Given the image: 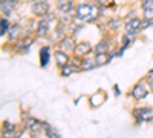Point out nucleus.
<instances>
[{"label": "nucleus", "instance_id": "nucleus-9", "mask_svg": "<svg viewBox=\"0 0 153 138\" xmlns=\"http://www.w3.org/2000/svg\"><path fill=\"white\" fill-rule=\"evenodd\" d=\"M92 51H94V48H92V45L89 42H80V43H76L74 54H75V57H81L83 58V57L89 55Z\"/></svg>", "mask_w": 153, "mask_h": 138}, {"label": "nucleus", "instance_id": "nucleus-11", "mask_svg": "<svg viewBox=\"0 0 153 138\" xmlns=\"http://www.w3.org/2000/svg\"><path fill=\"white\" fill-rule=\"evenodd\" d=\"M16 6H17V0H2L0 11H2L3 17H9L11 12L16 9Z\"/></svg>", "mask_w": 153, "mask_h": 138}, {"label": "nucleus", "instance_id": "nucleus-20", "mask_svg": "<svg viewBox=\"0 0 153 138\" xmlns=\"http://www.w3.org/2000/svg\"><path fill=\"white\" fill-rule=\"evenodd\" d=\"M20 131H2V138H19Z\"/></svg>", "mask_w": 153, "mask_h": 138}, {"label": "nucleus", "instance_id": "nucleus-2", "mask_svg": "<svg viewBox=\"0 0 153 138\" xmlns=\"http://www.w3.org/2000/svg\"><path fill=\"white\" fill-rule=\"evenodd\" d=\"M132 117L135 120V124L139 126L143 123H152L153 121V107L150 106H138L132 109Z\"/></svg>", "mask_w": 153, "mask_h": 138}, {"label": "nucleus", "instance_id": "nucleus-14", "mask_svg": "<svg viewBox=\"0 0 153 138\" xmlns=\"http://www.w3.org/2000/svg\"><path fill=\"white\" fill-rule=\"evenodd\" d=\"M115 55L113 54H109V52H103V54H95V63H97V68H101L107 65L109 61L113 58Z\"/></svg>", "mask_w": 153, "mask_h": 138}, {"label": "nucleus", "instance_id": "nucleus-4", "mask_svg": "<svg viewBox=\"0 0 153 138\" xmlns=\"http://www.w3.org/2000/svg\"><path fill=\"white\" fill-rule=\"evenodd\" d=\"M141 20L143 19H138V17H135V19H130V20H127L126 22V25H124V28H126V34L130 37V39H135V37L139 34V31H141Z\"/></svg>", "mask_w": 153, "mask_h": 138}, {"label": "nucleus", "instance_id": "nucleus-22", "mask_svg": "<svg viewBox=\"0 0 153 138\" xmlns=\"http://www.w3.org/2000/svg\"><path fill=\"white\" fill-rule=\"evenodd\" d=\"M120 25H121V22H120V20H115V19L109 20V26H110V28H113V29H118V28H120Z\"/></svg>", "mask_w": 153, "mask_h": 138}, {"label": "nucleus", "instance_id": "nucleus-1", "mask_svg": "<svg viewBox=\"0 0 153 138\" xmlns=\"http://www.w3.org/2000/svg\"><path fill=\"white\" fill-rule=\"evenodd\" d=\"M106 6H92L91 3H80L75 8V19L78 22H95L101 16V11Z\"/></svg>", "mask_w": 153, "mask_h": 138}, {"label": "nucleus", "instance_id": "nucleus-8", "mask_svg": "<svg viewBox=\"0 0 153 138\" xmlns=\"http://www.w3.org/2000/svg\"><path fill=\"white\" fill-rule=\"evenodd\" d=\"M75 46H76V43H75L72 35H66L65 39H61L58 42V49H60V51H63V52H66V54L74 52L75 51Z\"/></svg>", "mask_w": 153, "mask_h": 138}, {"label": "nucleus", "instance_id": "nucleus-23", "mask_svg": "<svg viewBox=\"0 0 153 138\" xmlns=\"http://www.w3.org/2000/svg\"><path fill=\"white\" fill-rule=\"evenodd\" d=\"M97 2L100 3V6H107L112 3V0H97Z\"/></svg>", "mask_w": 153, "mask_h": 138}, {"label": "nucleus", "instance_id": "nucleus-10", "mask_svg": "<svg viewBox=\"0 0 153 138\" xmlns=\"http://www.w3.org/2000/svg\"><path fill=\"white\" fill-rule=\"evenodd\" d=\"M54 57H55V65H57L60 69H61L63 66H66L68 63H71V60H72V57H69V54L60 51V49H57V51L54 52Z\"/></svg>", "mask_w": 153, "mask_h": 138}, {"label": "nucleus", "instance_id": "nucleus-12", "mask_svg": "<svg viewBox=\"0 0 153 138\" xmlns=\"http://www.w3.org/2000/svg\"><path fill=\"white\" fill-rule=\"evenodd\" d=\"M81 71V68L78 66V65H75V63H68L66 66H63L61 68V71H60V74H61V77H71L72 74H75V72H80Z\"/></svg>", "mask_w": 153, "mask_h": 138}, {"label": "nucleus", "instance_id": "nucleus-21", "mask_svg": "<svg viewBox=\"0 0 153 138\" xmlns=\"http://www.w3.org/2000/svg\"><path fill=\"white\" fill-rule=\"evenodd\" d=\"M2 128H3V131H16V129H17L16 124L11 123V121H8V120H5V121L2 123Z\"/></svg>", "mask_w": 153, "mask_h": 138}, {"label": "nucleus", "instance_id": "nucleus-3", "mask_svg": "<svg viewBox=\"0 0 153 138\" xmlns=\"http://www.w3.org/2000/svg\"><path fill=\"white\" fill-rule=\"evenodd\" d=\"M150 86L147 84V81L146 80H143V81H138L133 87H132V91H130V97L133 98V100H136V101H141V100H144V98H147V95L150 94Z\"/></svg>", "mask_w": 153, "mask_h": 138}, {"label": "nucleus", "instance_id": "nucleus-15", "mask_svg": "<svg viewBox=\"0 0 153 138\" xmlns=\"http://www.w3.org/2000/svg\"><path fill=\"white\" fill-rule=\"evenodd\" d=\"M80 68H81V71H92V69H95V68H97L95 57H89V55L83 57V58H81Z\"/></svg>", "mask_w": 153, "mask_h": 138}, {"label": "nucleus", "instance_id": "nucleus-24", "mask_svg": "<svg viewBox=\"0 0 153 138\" xmlns=\"http://www.w3.org/2000/svg\"><path fill=\"white\" fill-rule=\"evenodd\" d=\"M113 92H115V95H117V97L121 95V91H120V87H118L117 84H113Z\"/></svg>", "mask_w": 153, "mask_h": 138}, {"label": "nucleus", "instance_id": "nucleus-19", "mask_svg": "<svg viewBox=\"0 0 153 138\" xmlns=\"http://www.w3.org/2000/svg\"><path fill=\"white\" fill-rule=\"evenodd\" d=\"M20 39V26L19 25H12L9 29V40L11 42H17Z\"/></svg>", "mask_w": 153, "mask_h": 138}, {"label": "nucleus", "instance_id": "nucleus-18", "mask_svg": "<svg viewBox=\"0 0 153 138\" xmlns=\"http://www.w3.org/2000/svg\"><path fill=\"white\" fill-rule=\"evenodd\" d=\"M9 29H11V25L8 17H2V20H0V37H5V34L9 32Z\"/></svg>", "mask_w": 153, "mask_h": 138}, {"label": "nucleus", "instance_id": "nucleus-26", "mask_svg": "<svg viewBox=\"0 0 153 138\" xmlns=\"http://www.w3.org/2000/svg\"><path fill=\"white\" fill-rule=\"evenodd\" d=\"M26 2H32V3H37V2H42V0H26Z\"/></svg>", "mask_w": 153, "mask_h": 138}, {"label": "nucleus", "instance_id": "nucleus-16", "mask_svg": "<svg viewBox=\"0 0 153 138\" xmlns=\"http://www.w3.org/2000/svg\"><path fill=\"white\" fill-rule=\"evenodd\" d=\"M43 135L46 138H61V135L58 134V131L54 129L48 121H43Z\"/></svg>", "mask_w": 153, "mask_h": 138}, {"label": "nucleus", "instance_id": "nucleus-17", "mask_svg": "<svg viewBox=\"0 0 153 138\" xmlns=\"http://www.w3.org/2000/svg\"><path fill=\"white\" fill-rule=\"evenodd\" d=\"M109 49H110L109 40L104 39V40H101L100 43H97V45L94 46V52H95V54H103V52H109Z\"/></svg>", "mask_w": 153, "mask_h": 138}, {"label": "nucleus", "instance_id": "nucleus-5", "mask_svg": "<svg viewBox=\"0 0 153 138\" xmlns=\"http://www.w3.org/2000/svg\"><path fill=\"white\" fill-rule=\"evenodd\" d=\"M55 6L58 9V12H61V14H71V16H75V3L74 0H57L55 2Z\"/></svg>", "mask_w": 153, "mask_h": 138}, {"label": "nucleus", "instance_id": "nucleus-6", "mask_svg": "<svg viewBox=\"0 0 153 138\" xmlns=\"http://www.w3.org/2000/svg\"><path fill=\"white\" fill-rule=\"evenodd\" d=\"M31 43H32V37L31 35H22L20 39L16 42L14 51L20 52V54H26L29 51V48H31Z\"/></svg>", "mask_w": 153, "mask_h": 138}, {"label": "nucleus", "instance_id": "nucleus-25", "mask_svg": "<svg viewBox=\"0 0 153 138\" xmlns=\"http://www.w3.org/2000/svg\"><path fill=\"white\" fill-rule=\"evenodd\" d=\"M149 8H150V9H153V2H150V5H147L144 9H149Z\"/></svg>", "mask_w": 153, "mask_h": 138}, {"label": "nucleus", "instance_id": "nucleus-7", "mask_svg": "<svg viewBox=\"0 0 153 138\" xmlns=\"http://www.w3.org/2000/svg\"><path fill=\"white\" fill-rule=\"evenodd\" d=\"M32 14L37 16V17H45L51 12V5L46 2V0H42V2H37V3H32Z\"/></svg>", "mask_w": 153, "mask_h": 138}, {"label": "nucleus", "instance_id": "nucleus-13", "mask_svg": "<svg viewBox=\"0 0 153 138\" xmlns=\"http://www.w3.org/2000/svg\"><path fill=\"white\" fill-rule=\"evenodd\" d=\"M49 60H51V46H43L40 48V66L42 68H46L48 63H49Z\"/></svg>", "mask_w": 153, "mask_h": 138}]
</instances>
